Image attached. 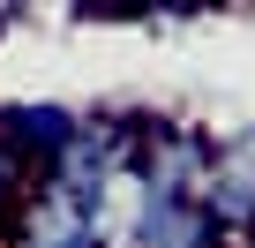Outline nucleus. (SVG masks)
<instances>
[{
  "label": "nucleus",
  "mask_w": 255,
  "mask_h": 248,
  "mask_svg": "<svg viewBox=\"0 0 255 248\" xmlns=\"http://www.w3.org/2000/svg\"><path fill=\"white\" fill-rule=\"evenodd\" d=\"M75 136H83V105H53V98L0 105V143L23 158V173H30V181H45V173L68 158V143H75Z\"/></svg>",
  "instance_id": "nucleus-2"
},
{
  "label": "nucleus",
  "mask_w": 255,
  "mask_h": 248,
  "mask_svg": "<svg viewBox=\"0 0 255 248\" xmlns=\"http://www.w3.org/2000/svg\"><path fill=\"white\" fill-rule=\"evenodd\" d=\"M23 196H30V173H23V158H15L8 143H0V241H8V226H15Z\"/></svg>",
  "instance_id": "nucleus-4"
},
{
  "label": "nucleus",
  "mask_w": 255,
  "mask_h": 248,
  "mask_svg": "<svg viewBox=\"0 0 255 248\" xmlns=\"http://www.w3.org/2000/svg\"><path fill=\"white\" fill-rule=\"evenodd\" d=\"M203 211L218 218V233H225V241H248V233H255V120H248V128L210 136Z\"/></svg>",
  "instance_id": "nucleus-1"
},
{
  "label": "nucleus",
  "mask_w": 255,
  "mask_h": 248,
  "mask_svg": "<svg viewBox=\"0 0 255 248\" xmlns=\"http://www.w3.org/2000/svg\"><path fill=\"white\" fill-rule=\"evenodd\" d=\"M225 248H255V233H248V241H225Z\"/></svg>",
  "instance_id": "nucleus-5"
},
{
  "label": "nucleus",
  "mask_w": 255,
  "mask_h": 248,
  "mask_svg": "<svg viewBox=\"0 0 255 248\" xmlns=\"http://www.w3.org/2000/svg\"><path fill=\"white\" fill-rule=\"evenodd\" d=\"M135 248H225V233H218V218L203 203H150Z\"/></svg>",
  "instance_id": "nucleus-3"
}]
</instances>
